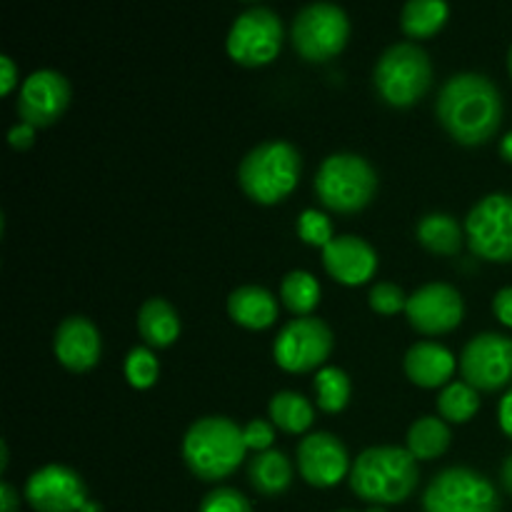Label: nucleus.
<instances>
[{
	"mask_svg": "<svg viewBox=\"0 0 512 512\" xmlns=\"http://www.w3.org/2000/svg\"><path fill=\"white\" fill-rule=\"evenodd\" d=\"M435 113L458 143L478 145L498 130L503 100L490 78L480 73H458L440 90Z\"/></svg>",
	"mask_w": 512,
	"mask_h": 512,
	"instance_id": "1",
	"label": "nucleus"
},
{
	"mask_svg": "<svg viewBox=\"0 0 512 512\" xmlns=\"http://www.w3.org/2000/svg\"><path fill=\"white\" fill-rule=\"evenodd\" d=\"M350 485L368 503H400L418 485V458L405 448H368L350 468Z\"/></svg>",
	"mask_w": 512,
	"mask_h": 512,
	"instance_id": "2",
	"label": "nucleus"
},
{
	"mask_svg": "<svg viewBox=\"0 0 512 512\" xmlns=\"http://www.w3.org/2000/svg\"><path fill=\"white\" fill-rule=\"evenodd\" d=\"M245 433L223 415L200 418L183 440V458L200 480H220L233 473L245 458Z\"/></svg>",
	"mask_w": 512,
	"mask_h": 512,
	"instance_id": "3",
	"label": "nucleus"
},
{
	"mask_svg": "<svg viewBox=\"0 0 512 512\" xmlns=\"http://www.w3.org/2000/svg\"><path fill=\"white\" fill-rule=\"evenodd\" d=\"M300 175V153L285 140H268L250 150L238 168L245 193L258 203H278L295 188Z\"/></svg>",
	"mask_w": 512,
	"mask_h": 512,
	"instance_id": "4",
	"label": "nucleus"
},
{
	"mask_svg": "<svg viewBox=\"0 0 512 512\" xmlns=\"http://www.w3.org/2000/svg\"><path fill=\"white\" fill-rule=\"evenodd\" d=\"M378 175L373 165L355 153H335L323 160L315 178V190L328 208L355 213L373 200Z\"/></svg>",
	"mask_w": 512,
	"mask_h": 512,
	"instance_id": "5",
	"label": "nucleus"
},
{
	"mask_svg": "<svg viewBox=\"0 0 512 512\" xmlns=\"http://www.w3.org/2000/svg\"><path fill=\"white\" fill-rule=\"evenodd\" d=\"M433 80L428 53L415 43H395L375 65V88L390 105H413Z\"/></svg>",
	"mask_w": 512,
	"mask_h": 512,
	"instance_id": "6",
	"label": "nucleus"
},
{
	"mask_svg": "<svg viewBox=\"0 0 512 512\" xmlns=\"http://www.w3.org/2000/svg\"><path fill=\"white\" fill-rule=\"evenodd\" d=\"M425 512H498V490L485 475L470 468H445L430 480L423 498Z\"/></svg>",
	"mask_w": 512,
	"mask_h": 512,
	"instance_id": "7",
	"label": "nucleus"
},
{
	"mask_svg": "<svg viewBox=\"0 0 512 512\" xmlns=\"http://www.w3.org/2000/svg\"><path fill=\"white\" fill-rule=\"evenodd\" d=\"M350 20L340 5L310 3L295 15L293 45L305 60H328L345 48Z\"/></svg>",
	"mask_w": 512,
	"mask_h": 512,
	"instance_id": "8",
	"label": "nucleus"
},
{
	"mask_svg": "<svg viewBox=\"0 0 512 512\" xmlns=\"http://www.w3.org/2000/svg\"><path fill=\"white\" fill-rule=\"evenodd\" d=\"M465 233L480 258L495 263L512 260V195L493 193L480 200L465 220Z\"/></svg>",
	"mask_w": 512,
	"mask_h": 512,
	"instance_id": "9",
	"label": "nucleus"
},
{
	"mask_svg": "<svg viewBox=\"0 0 512 512\" xmlns=\"http://www.w3.org/2000/svg\"><path fill=\"white\" fill-rule=\"evenodd\" d=\"M283 45V23L263 5L243 10L228 35V53L243 65L270 63Z\"/></svg>",
	"mask_w": 512,
	"mask_h": 512,
	"instance_id": "10",
	"label": "nucleus"
},
{
	"mask_svg": "<svg viewBox=\"0 0 512 512\" xmlns=\"http://www.w3.org/2000/svg\"><path fill=\"white\" fill-rule=\"evenodd\" d=\"M333 350V333L313 315L290 320L275 338V360L290 373H303L323 363Z\"/></svg>",
	"mask_w": 512,
	"mask_h": 512,
	"instance_id": "11",
	"label": "nucleus"
},
{
	"mask_svg": "<svg viewBox=\"0 0 512 512\" xmlns=\"http://www.w3.org/2000/svg\"><path fill=\"white\" fill-rule=\"evenodd\" d=\"M465 383L475 390H498L512 380V338L480 333L465 345L460 358Z\"/></svg>",
	"mask_w": 512,
	"mask_h": 512,
	"instance_id": "12",
	"label": "nucleus"
},
{
	"mask_svg": "<svg viewBox=\"0 0 512 512\" xmlns=\"http://www.w3.org/2000/svg\"><path fill=\"white\" fill-rule=\"evenodd\" d=\"M25 498L38 512H78L88 505L83 480L65 465L35 470L25 485Z\"/></svg>",
	"mask_w": 512,
	"mask_h": 512,
	"instance_id": "13",
	"label": "nucleus"
},
{
	"mask_svg": "<svg viewBox=\"0 0 512 512\" xmlns=\"http://www.w3.org/2000/svg\"><path fill=\"white\" fill-rule=\"evenodd\" d=\"M413 328L420 333H445L453 330L463 320L465 303L463 295L448 283H428L415 290L405 305Z\"/></svg>",
	"mask_w": 512,
	"mask_h": 512,
	"instance_id": "14",
	"label": "nucleus"
},
{
	"mask_svg": "<svg viewBox=\"0 0 512 512\" xmlns=\"http://www.w3.org/2000/svg\"><path fill=\"white\" fill-rule=\"evenodd\" d=\"M70 100V85L65 75L58 70H35L28 75V80L20 88L18 98V115L23 123L33 125H50L53 120L60 118Z\"/></svg>",
	"mask_w": 512,
	"mask_h": 512,
	"instance_id": "15",
	"label": "nucleus"
},
{
	"mask_svg": "<svg viewBox=\"0 0 512 512\" xmlns=\"http://www.w3.org/2000/svg\"><path fill=\"white\" fill-rule=\"evenodd\" d=\"M300 473L310 485L328 488L348 473V450L333 433H313L298 445Z\"/></svg>",
	"mask_w": 512,
	"mask_h": 512,
	"instance_id": "16",
	"label": "nucleus"
},
{
	"mask_svg": "<svg viewBox=\"0 0 512 512\" xmlns=\"http://www.w3.org/2000/svg\"><path fill=\"white\" fill-rule=\"evenodd\" d=\"M323 263L335 280L345 285H360L373 278L378 255L373 245L358 235H338L323 248Z\"/></svg>",
	"mask_w": 512,
	"mask_h": 512,
	"instance_id": "17",
	"label": "nucleus"
},
{
	"mask_svg": "<svg viewBox=\"0 0 512 512\" xmlns=\"http://www.w3.org/2000/svg\"><path fill=\"white\" fill-rule=\"evenodd\" d=\"M55 355L70 370H88L100 358V333L88 318L73 315L55 330Z\"/></svg>",
	"mask_w": 512,
	"mask_h": 512,
	"instance_id": "18",
	"label": "nucleus"
},
{
	"mask_svg": "<svg viewBox=\"0 0 512 512\" xmlns=\"http://www.w3.org/2000/svg\"><path fill=\"white\" fill-rule=\"evenodd\" d=\"M453 370V353L438 343H415L405 355V373L423 388H438L453 375Z\"/></svg>",
	"mask_w": 512,
	"mask_h": 512,
	"instance_id": "19",
	"label": "nucleus"
},
{
	"mask_svg": "<svg viewBox=\"0 0 512 512\" xmlns=\"http://www.w3.org/2000/svg\"><path fill=\"white\" fill-rule=\"evenodd\" d=\"M228 310L235 323L260 330L273 325V320L278 318V300L273 298L270 290L260 288V285H243V288L230 293Z\"/></svg>",
	"mask_w": 512,
	"mask_h": 512,
	"instance_id": "20",
	"label": "nucleus"
},
{
	"mask_svg": "<svg viewBox=\"0 0 512 512\" xmlns=\"http://www.w3.org/2000/svg\"><path fill=\"white\" fill-rule=\"evenodd\" d=\"M138 330L150 345L165 348L180 335V318L168 300L150 298L145 300L138 313Z\"/></svg>",
	"mask_w": 512,
	"mask_h": 512,
	"instance_id": "21",
	"label": "nucleus"
},
{
	"mask_svg": "<svg viewBox=\"0 0 512 512\" xmlns=\"http://www.w3.org/2000/svg\"><path fill=\"white\" fill-rule=\"evenodd\" d=\"M248 473L258 493L278 495L288 490L290 480H293V465L280 450H265L250 460Z\"/></svg>",
	"mask_w": 512,
	"mask_h": 512,
	"instance_id": "22",
	"label": "nucleus"
},
{
	"mask_svg": "<svg viewBox=\"0 0 512 512\" xmlns=\"http://www.w3.org/2000/svg\"><path fill=\"white\" fill-rule=\"evenodd\" d=\"M450 445V428L445 420L425 415L415 420L408 430V450L418 460H433Z\"/></svg>",
	"mask_w": 512,
	"mask_h": 512,
	"instance_id": "23",
	"label": "nucleus"
},
{
	"mask_svg": "<svg viewBox=\"0 0 512 512\" xmlns=\"http://www.w3.org/2000/svg\"><path fill=\"white\" fill-rule=\"evenodd\" d=\"M418 240L435 253L453 255L463 243L460 223L448 213H430L418 223Z\"/></svg>",
	"mask_w": 512,
	"mask_h": 512,
	"instance_id": "24",
	"label": "nucleus"
},
{
	"mask_svg": "<svg viewBox=\"0 0 512 512\" xmlns=\"http://www.w3.org/2000/svg\"><path fill=\"white\" fill-rule=\"evenodd\" d=\"M313 415L315 410L310 400L305 395L293 393V390H280L270 400V418L288 433H303L313 423Z\"/></svg>",
	"mask_w": 512,
	"mask_h": 512,
	"instance_id": "25",
	"label": "nucleus"
},
{
	"mask_svg": "<svg viewBox=\"0 0 512 512\" xmlns=\"http://www.w3.org/2000/svg\"><path fill=\"white\" fill-rule=\"evenodd\" d=\"M450 8L443 0H410L403 8V30L413 38H428L435 30L443 28V23L448 20Z\"/></svg>",
	"mask_w": 512,
	"mask_h": 512,
	"instance_id": "26",
	"label": "nucleus"
},
{
	"mask_svg": "<svg viewBox=\"0 0 512 512\" xmlns=\"http://www.w3.org/2000/svg\"><path fill=\"white\" fill-rule=\"evenodd\" d=\"M280 298L293 313H310L320 300V283L305 270H293L283 278L280 285Z\"/></svg>",
	"mask_w": 512,
	"mask_h": 512,
	"instance_id": "27",
	"label": "nucleus"
},
{
	"mask_svg": "<svg viewBox=\"0 0 512 512\" xmlns=\"http://www.w3.org/2000/svg\"><path fill=\"white\" fill-rule=\"evenodd\" d=\"M478 408V390L468 383H450L438 398L440 415H443V420H453V423H465L478 413Z\"/></svg>",
	"mask_w": 512,
	"mask_h": 512,
	"instance_id": "28",
	"label": "nucleus"
},
{
	"mask_svg": "<svg viewBox=\"0 0 512 512\" xmlns=\"http://www.w3.org/2000/svg\"><path fill=\"white\" fill-rule=\"evenodd\" d=\"M320 408L328 413H338L350 400V380L340 368H323L315 378Z\"/></svg>",
	"mask_w": 512,
	"mask_h": 512,
	"instance_id": "29",
	"label": "nucleus"
},
{
	"mask_svg": "<svg viewBox=\"0 0 512 512\" xmlns=\"http://www.w3.org/2000/svg\"><path fill=\"white\" fill-rule=\"evenodd\" d=\"M125 373L135 388H150L158 378V360L148 348H133L125 360Z\"/></svg>",
	"mask_w": 512,
	"mask_h": 512,
	"instance_id": "30",
	"label": "nucleus"
},
{
	"mask_svg": "<svg viewBox=\"0 0 512 512\" xmlns=\"http://www.w3.org/2000/svg\"><path fill=\"white\" fill-rule=\"evenodd\" d=\"M298 233L305 243L325 248L333 240V225H330L328 215H323L320 210H305L298 220Z\"/></svg>",
	"mask_w": 512,
	"mask_h": 512,
	"instance_id": "31",
	"label": "nucleus"
},
{
	"mask_svg": "<svg viewBox=\"0 0 512 512\" xmlns=\"http://www.w3.org/2000/svg\"><path fill=\"white\" fill-rule=\"evenodd\" d=\"M200 512H253L245 495L235 488H218L203 500Z\"/></svg>",
	"mask_w": 512,
	"mask_h": 512,
	"instance_id": "32",
	"label": "nucleus"
},
{
	"mask_svg": "<svg viewBox=\"0 0 512 512\" xmlns=\"http://www.w3.org/2000/svg\"><path fill=\"white\" fill-rule=\"evenodd\" d=\"M370 305H373L378 313L393 315L398 313L400 308L408 305V298H405L403 288L395 283H375L373 290H370Z\"/></svg>",
	"mask_w": 512,
	"mask_h": 512,
	"instance_id": "33",
	"label": "nucleus"
},
{
	"mask_svg": "<svg viewBox=\"0 0 512 512\" xmlns=\"http://www.w3.org/2000/svg\"><path fill=\"white\" fill-rule=\"evenodd\" d=\"M243 433H245V445L258 450V453H265L275 440L273 425H270L268 420H260V418L250 420V423L243 428Z\"/></svg>",
	"mask_w": 512,
	"mask_h": 512,
	"instance_id": "34",
	"label": "nucleus"
},
{
	"mask_svg": "<svg viewBox=\"0 0 512 512\" xmlns=\"http://www.w3.org/2000/svg\"><path fill=\"white\" fill-rule=\"evenodd\" d=\"M493 310L505 325H512V288H503L493 300Z\"/></svg>",
	"mask_w": 512,
	"mask_h": 512,
	"instance_id": "35",
	"label": "nucleus"
},
{
	"mask_svg": "<svg viewBox=\"0 0 512 512\" xmlns=\"http://www.w3.org/2000/svg\"><path fill=\"white\" fill-rule=\"evenodd\" d=\"M33 130H35L33 125H28V123L13 125L8 133L10 145H13V148H28V145L33 143Z\"/></svg>",
	"mask_w": 512,
	"mask_h": 512,
	"instance_id": "36",
	"label": "nucleus"
},
{
	"mask_svg": "<svg viewBox=\"0 0 512 512\" xmlns=\"http://www.w3.org/2000/svg\"><path fill=\"white\" fill-rule=\"evenodd\" d=\"M0 70H3V75H0V90L8 93L15 85V65L8 55H0Z\"/></svg>",
	"mask_w": 512,
	"mask_h": 512,
	"instance_id": "37",
	"label": "nucleus"
},
{
	"mask_svg": "<svg viewBox=\"0 0 512 512\" xmlns=\"http://www.w3.org/2000/svg\"><path fill=\"white\" fill-rule=\"evenodd\" d=\"M500 425H503L505 433L512 438V388L505 393L503 403H500Z\"/></svg>",
	"mask_w": 512,
	"mask_h": 512,
	"instance_id": "38",
	"label": "nucleus"
},
{
	"mask_svg": "<svg viewBox=\"0 0 512 512\" xmlns=\"http://www.w3.org/2000/svg\"><path fill=\"white\" fill-rule=\"evenodd\" d=\"M0 510L3 512H15L18 510V495L10 488L8 483L0 485Z\"/></svg>",
	"mask_w": 512,
	"mask_h": 512,
	"instance_id": "39",
	"label": "nucleus"
},
{
	"mask_svg": "<svg viewBox=\"0 0 512 512\" xmlns=\"http://www.w3.org/2000/svg\"><path fill=\"white\" fill-rule=\"evenodd\" d=\"M500 155H503L505 160H510V163H512V133L505 135L503 143H500Z\"/></svg>",
	"mask_w": 512,
	"mask_h": 512,
	"instance_id": "40",
	"label": "nucleus"
},
{
	"mask_svg": "<svg viewBox=\"0 0 512 512\" xmlns=\"http://www.w3.org/2000/svg\"><path fill=\"white\" fill-rule=\"evenodd\" d=\"M503 483H505V488L512 493V455L503 463Z\"/></svg>",
	"mask_w": 512,
	"mask_h": 512,
	"instance_id": "41",
	"label": "nucleus"
},
{
	"mask_svg": "<svg viewBox=\"0 0 512 512\" xmlns=\"http://www.w3.org/2000/svg\"><path fill=\"white\" fill-rule=\"evenodd\" d=\"M508 65H510V73H512V48H510V58H508Z\"/></svg>",
	"mask_w": 512,
	"mask_h": 512,
	"instance_id": "42",
	"label": "nucleus"
},
{
	"mask_svg": "<svg viewBox=\"0 0 512 512\" xmlns=\"http://www.w3.org/2000/svg\"><path fill=\"white\" fill-rule=\"evenodd\" d=\"M370 512H385V510H383V508H373Z\"/></svg>",
	"mask_w": 512,
	"mask_h": 512,
	"instance_id": "43",
	"label": "nucleus"
}]
</instances>
